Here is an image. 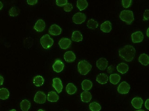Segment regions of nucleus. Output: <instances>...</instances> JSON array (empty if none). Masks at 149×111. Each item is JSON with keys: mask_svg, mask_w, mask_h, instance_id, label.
I'll return each instance as SVG.
<instances>
[{"mask_svg": "<svg viewBox=\"0 0 149 111\" xmlns=\"http://www.w3.org/2000/svg\"><path fill=\"white\" fill-rule=\"evenodd\" d=\"M27 3L29 5H34L37 3V0H27Z\"/></svg>", "mask_w": 149, "mask_h": 111, "instance_id": "obj_38", "label": "nucleus"}, {"mask_svg": "<svg viewBox=\"0 0 149 111\" xmlns=\"http://www.w3.org/2000/svg\"><path fill=\"white\" fill-rule=\"evenodd\" d=\"M149 18V10H146L143 15V20L148 21Z\"/></svg>", "mask_w": 149, "mask_h": 111, "instance_id": "obj_37", "label": "nucleus"}, {"mask_svg": "<svg viewBox=\"0 0 149 111\" xmlns=\"http://www.w3.org/2000/svg\"><path fill=\"white\" fill-rule=\"evenodd\" d=\"M67 3V0H56V4L59 7H64Z\"/></svg>", "mask_w": 149, "mask_h": 111, "instance_id": "obj_35", "label": "nucleus"}, {"mask_svg": "<svg viewBox=\"0 0 149 111\" xmlns=\"http://www.w3.org/2000/svg\"><path fill=\"white\" fill-rule=\"evenodd\" d=\"M149 99H148L146 100V103H145V107H146V109L149 110Z\"/></svg>", "mask_w": 149, "mask_h": 111, "instance_id": "obj_40", "label": "nucleus"}, {"mask_svg": "<svg viewBox=\"0 0 149 111\" xmlns=\"http://www.w3.org/2000/svg\"><path fill=\"white\" fill-rule=\"evenodd\" d=\"M64 58L67 62H72L75 60L76 56L72 51H67L64 54Z\"/></svg>", "mask_w": 149, "mask_h": 111, "instance_id": "obj_17", "label": "nucleus"}, {"mask_svg": "<svg viewBox=\"0 0 149 111\" xmlns=\"http://www.w3.org/2000/svg\"><path fill=\"white\" fill-rule=\"evenodd\" d=\"M92 67V65L87 61L82 60L78 63V71L81 75H86L91 71Z\"/></svg>", "mask_w": 149, "mask_h": 111, "instance_id": "obj_2", "label": "nucleus"}, {"mask_svg": "<svg viewBox=\"0 0 149 111\" xmlns=\"http://www.w3.org/2000/svg\"><path fill=\"white\" fill-rule=\"evenodd\" d=\"M132 1L131 0H123L122 1V4L123 8H130L132 3Z\"/></svg>", "mask_w": 149, "mask_h": 111, "instance_id": "obj_34", "label": "nucleus"}, {"mask_svg": "<svg viewBox=\"0 0 149 111\" xmlns=\"http://www.w3.org/2000/svg\"><path fill=\"white\" fill-rule=\"evenodd\" d=\"M20 13V10L19 8L16 7H12L9 11V15L11 16H17Z\"/></svg>", "mask_w": 149, "mask_h": 111, "instance_id": "obj_32", "label": "nucleus"}, {"mask_svg": "<svg viewBox=\"0 0 149 111\" xmlns=\"http://www.w3.org/2000/svg\"><path fill=\"white\" fill-rule=\"evenodd\" d=\"M72 42L70 39L67 38H63L60 40L59 45L61 49L66 50L70 47Z\"/></svg>", "mask_w": 149, "mask_h": 111, "instance_id": "obj_11", "label": "nucleus"}, {"mask_svg": "<svg viewBox=\"0 0 149 111\" xmlns=\"http://www.w3.org/2000/svg\"><path fill=\"white\" fill-rule=\"evenodd\" d=\"M45 23L44 21L40 19L37 21L34 27V29L38 32H42L44 30Z\"/></svg>", "mask_w": 149, "mask_h": 111, "instance_id": "obj_15", "label": "nucleus"}, {"mask_svg": "<svg viewBox=\"0 0 149 111\" xmlns=\"http://www.w3.org/2000/svg\"><path fill=\"white\" fill-rule=\"evenodd\" d=\"M121 77L118 74H112L109 77V80L112 84L116 85L120 82Z\"/></svg>", "mask_w": 149, "mask_h": 111, "instance_id": "obj_26", "label": "nucleus"}, {"mask_svg": "<svg viewBox=\"0 0 149 111\" xmlns=\"http://www.w3.org/2000/svg\"><path fill=\"white\" fill-rule=\"evenodd\" d=\"M72 40L75 42H81L83 40V36L80 32L74 31L73 32L72 36Z\"/></svg>", "mask_w": 149, "mask_h": 111, "instance_id": "obj_24", "label": "nucleus"}, {"mask_svg": "<svg viewBox=\"0 0 149 111\" xmlns=\"http://www.w3.org/2000/svg\"><path fill=\"white\" fill-rule=\"evenodd\" d=\"M38 111H45L44 110H42V109H40V110H38Z\"/></svg>", "mask_w": 149, "mask_h": 111, "instance_id": "obj_46", "label": "nucleus"}, {"mask_svg": "<svg viewBox=\"0 0 149 111\" xmlns=\"http://www.w3.org/2000/svg\"><path fill=\"white\" fill-rule=\"evenodd\" d=\"M44 82V79L42 76L38 75L36 76L33 79V83L36 87H40Z\"/></svg>", "mask_w": 149, "mask_h": 111, "instance_id": "obj_25", "label": "nucleus"}, {"mask_svg": "<svg viewBox=\"0 0 149 111\" xmlns=\"http://www.w3.org/2000/svg\"><path fill=\"white\" fill-rule=\"evenodd\" d=\"M73 6L70 3H67L64 7V10L66 12H70L72 10Z\"/></svg>", "mask_w": 149, "mask_h": 111, "instance_id": "obj_36", "label": "nucleus"}, {"mask_svg": "<svg viewBox=\"0 0 149 111\" xmlns=\"http://www.w3.org/2000/svg\"><path fill=\"white\" fill-rule=\"evenodd\" d=\"M108 66V61L105 58H102L97 60L96 66L100 70H104Z\"/></svg>", "mask_w": 149, "mask_h": 111, "instance_id": "obj_10", "label": "nucleus"}, {"mask_svg": "<svg viewBox=\"0 0 149 111\" xmlns=\"http://www.w3.org/2000/svg\"><path fill=\"white\" fill-rule=\"evenodd\" d=\"M112 26L110 21H107L101 24V30L103 32L109 33L111 31Z\"/></svg>", "mask_w": 149, "mask_h": 111, "instance_id": "obj_16", "label": "nucleus"}, {"mask_svg": "<svg viewBox=\"0 0 149 111\" xmlns=\"http://www.w3.org/2000/svg\"><path fill=\"white\" fill-rule=\"evenodd\" d=\"M88 5L87 1L86 0H78L77 1V7L80 11L86 9Z\"/></svg>", "mask_w": 149, "mask_h": 111, "instance_id": "obj_30", "label": "nucleus"}, {"mask_svg": "<svg viewBox=\"0 0 149 111\" xmlns=\"http://www.w3.org/2000/svg\"><path fill=\"white\" fill-rule=\"evenodd\" d=\"M53 40L51 38L49 35H45L40 38V43L44 49H47L50 48L53 45Z\"/></svg>", "mask_w": 149, "mask_h": 111, "instance_id": "obj_4", "label": "nucleus"}, {"mask_svg": "<svg viewBox=\"0 0 149 111\" xmlns=\"http://www.w3.org/2000/svg\"><path fill=\"white\" fill-rule=\"evenodd\" d=\"M52 86L55 89L57 93H60L62 92L63 88V85L62 81L59 78H55L53 79Z\"/></svg>", "mask_w": 149, "mask_h": 111, "instance_id": "obj_9", "label": "nucleus"}, {"mask_svg": "<svg viewBox=\"0 0 149 111\" xmlns=\"http://www.w3.org/2000/svg\"><path fill=\"white\" fill-rule=\"evenodd\" d=\"M92 95L88 91H84L81 94V99L84 103H89L92 99Z\"/></svg>", "mask_w": 149, "mask_h": 111, "instance_id": "obj_18", "label": "nucleus"}, {"mask_svg": "<svg viewBox=\"0 0 149 111\" xmlns=\"http://www.w3.org/2000/svg\"><path fill=\"white\" fill-rule=\"evenodd\" d=\"M131 104L133 107L136 109H141L143 104V100L141 97H135L132 99Z\"/></svg>", "mask_w": 149, "mask_h": 111, "instance_id": "obj_14", "label": "nucleus"}, {"mask_svg": "<svg viewBox=\"0 0 149 111\" xmlns=\"http://www.w3.org/2000/svg\"><path fill=\"white\" fill-rule=\"evenodd\" d=\"M31 107L30 101L27 99L22 101L20 103L21 109L23 111H28Z\"/></svg>", "mask_w": 149, "mask_h": 111, "instance_id": "obj_27", "label": "nucleus"}, {"mask_svg": "<svg viewBox=\"0 0 149 111\" xmlns=\"http://www.w3.org/2000/svg\"><path fill=\"white\" fill-rule=\"evenodd\" d=\"M64 67V64L62 62V61L59 59H57L55 61L52 66L53 70L56 73H60L63 71Z\"/></svg>", "mask_w": 149, "mask_h": 111, "instance_id": "obj_13", "label": "nucleus"}, {"mask_svg": "<svg viewBox=\"0 0 149 111\" xmlns=\"http://www.w3.org/2000/svg\"><path fill=\"white\" fill-rule=\"evenodd\" d=\"M144 111V110H142V109H140V110H137V111Z\"/></svg>", "mask_w": 149, "mask_h": 111, "instance_id": "obj_44", "label": "nucleus"}, {"mask_svg": "<svg viewBox=\"0 0 149 111\" xmlns=\"http://www.w3.org/2000/svg\"><path fill=\"white\" fill-rule=\"evenodd\" d=\"M132 41L134 43L141 42L144 39V35L141 31L136 32L131 35Z\"/></svg>", "mask_w": 149, "mask_h": 111, "instance_id": "obj_8", "label": "nucleus"}, {"mask_svg": "<svg viewBox=\"0 0 149 111\" xmlns=\"http://www.w3.org/2000/svg\"><path fill=\"white\" fill-rule=\"evenodd\" d=\"M96 81L101 84H105L108 81V77L105 73L100 74L96 77Z\"/></svg>", "mask_w": 149, "mask_h": 111, "instance_id": "obj_19", "label": "nucleus"}, {"mask_svg": "<svg viewBox=\"0 0 149 111\" xmlns=\"http://www.w3.org/2000/svg\"><path fill=\"white\" fill-rule=\"evenodd\" d=\"M139 62L142 65L147 66L149 64V57L148 55L146 53H142L139 56Z\"/></svg>", "mask_w": 149, "mask_h": 111, "instance_id": "obj_21", "label": "nucleus"}, {"mask_svg": "<svg viewBox=\"0 0 149 111\" xmlns=\"http://www.w3.org/2000/svg\"><path fill=\"white\" fill-rule=\"evenodd\" d=\"M113 70H114V66L112 65L108 67V69H107V72L109 73H111L113 72Z\"/></svg>", "mask_w": 149, "mask_h": 111, "instance_id": "obj_39", "label": "nucleus"}, {"mask_svg": "<svg viewBox=\"0 0 149 111\" xmlns=\"http://www.w3.org/2000/svg\"><path fill=\"white\" fill-rule=\"evenodd\" d=\"M47 100V96L45 93L41 91H38L36 92L34 97V101L38 104H44Z\"/></svg>", "mask_w": 149, "mask_h": 111, "instance_id": "obj_5", "label": "nucleus"}, {"mask_svg": "<svg viewBox=\"0 0 149 111\" xmlns=\"http://www.w3.org/2000/svg\"><path fill=\"white\" fill-rule=\"evenodd\" d=\"M4 82V78L2 76H0V86L2 85Z\"/></svg>", "mask_w": 149, "mask_h": 111, "instance_id": "obj_41", "label": "nucleus"}, {"mask_svg": "<svg viewBox=\"0 0 149 111\" xmlns=\"http://www.w3.org/2000/svg\"><path fill=\"white\" fill-rule=\"evenodd\" d=\"M93 83L92 82L89 80H84L82 82V89L84 91H88L91 90L92 88Z\"/></svg>", "mask_w": 149, "mask_h": 111, "instance_id": "obj_23", "label": "nucleus"}, {"mask_svg": "<svg viewBox=\"0 0 149 111\" xmlns=\"http://www.w3.org/2000/svg\"><path fill=\"white\" fill-rule=\"evenodd\" d=\"M10 93L8 90L5 88L0 89V99L1 100H6L8 98Z\"/></svg>", "mask_w": 149, "mask_h": 111, "instance_id": "obj_28", "label": "nucleus"}, {"mask_svg": "<svg viewBox=\"0 0 149 111\" xmlns=\"http://www.w3.org/2000/svg\"><path fill=\"white\" fill-rule=\"evenodd\" d=\"M62 30L61 28L57 25H52L49 30V33L52 36H58L61 34Z\"/></svg>", "mask_w": 149, "mask_h": 111, "instance_id": "obj_12", "label": "nucleus"}, {"mask_svg": "<svg viewBox=\"0 0 149 111\" xmlns=\"http://www.w3.org/2000/svg\"><path fill=\"white\" fill-rule=\"evenodd\" d=\"M59 97L56 92L51 91L49 92L47 96V100L50 102H56L58 100Z\"/></svg>", "mask_w": 149, "mask_h": 111, "instance_id": "obj_22", "label": "nucleus"}, {"mask_svg": "<svg viewBox=\"0 0 149 111\" xmlns=\"http://www.w3.org/2000/svg\"><path fill=\"white\" fill-rule=\"evenodd\" d=\"M146 35L148 36V38L149 37V28L147 29V32H146Z\"/></svg>", "mask_w": 149, "mask_h": 111, "instance_id": "obj_43", "label": "nucleus"}, {"mask_svg": "<svg viewBox=\"0 0 149 111\" xmlns=\"http://www.w3.org/2000/svg\"><path fill=\"white\" fill-rule=\"evenodd\" d=\"M136 50L133 46L126 45L119 50V55L120 58L123 60L130 62L133 61L135 57Z\"/></svg>", "mask_w": 149, "mask_h": 111, "instance_id": "obj_1", "label": "nucleus"}, {"mask_svg": "<svg viewBox=\"0 0 149 111\" xmlns=\"http://www.w3.org/2000/svg\"><path fill=\"white\" fill-rule=\"evenodd\" d=\"M87 26L89 29L95 30L98 27V23L93 19H91L88 21Z\"/></svg>", "mask_w": 149, "mask_h": 111, "instance_id": "obj_31", "label": "nucleus"}, {"mask_svg": "<svg viewBox=\"0 0 149 111\" xmlns=\"http://www.w3.org/2000/svg\"><path fill=\"white\" fill-rule=\"evenodd\" d=\"M117 69L119 73L123 74L127 73V71H129V66L127 64L122 62L118 65Z\"/></svg>", "mask_w": 149, "mask_h": 111, "instance_id": "obj_20", "label": "nucleus"}, {"mask_svg": "<svg viewBox=\"0 0 149 111\" xmlns=\"http://www.w3.org/2000/svg\"><path fill=\"white\" fill-rule=\"evenodd\" d=\"M66 90L68 94L72 95L76 93L77 89L73 83H69L66 86Z\"/></svg>", "mask_w": 149, "mask_h": 111, "instance_id": "obj_29", "label": "nucleus"}, {"mask_svg": "<svg viewBox=\"0 0 149 111\" xmlns=\"http://www.w3.org/2000/svg\"><path fill=\"white\" fill-rule=\"evenodd\" d=\"M17 111L16 110H15V109H12V110H11V111Z\"/></svg>", "mask_w": 149, "mask_h": 111, "instance_id": "obj_45", "label": "nucleus"}, {"mask_svg": "<svg viewBox=\"0 0 149 111\" xmlns=\"http://www.w3.org/2000/svg\"><path fill=\"white\" fill-rule=\"evenodd\" d=\"M89 108L91 111H100L101 110L102 107L98 103L93 102L90 104L89 105Z\"/></svg>", "mask_w": 149, "mask_h": 111, "instance_id": "obj_33", "label": "nucleus"}, {"mask_svg": "<svg viewBox=\"0 0 149 111\" xmlns=\"http://www.w3.org/2000/svg\"><path fill=\"white\" fill-rule=\"evenodd\" d=\"M86 16L84 13L78 12L72 17V21L76 24H81L86 21Z\"/></svg>", "mask_w": 149, "mask_h": 111, "instance_id": "obj_7", "label": "nucleus"}, {"mask_svg": "<svg viewBox=\"0 0 149 111\" xmlns=\"http://www.w3.org/2000/svg\"><path fill=\"white\" fill-rule=\"evenodd\" d=\"M120 19L125 22L127 24L130 25L134 21V16L133 12L130 10H123L119 15Z\"/></svg>", "mask_w": 149, "mask_h": 111, "instance_id": "obj_3", "label": "nucleus"}, {"mask_svg": "<svg viewBox=\"0 0 149 111\" xmlns=\"http://www.w3.org/2000/svg\"><path fill=\"white\" fill-rule=\"evenodd\" d=\"M3 8V4L1 1H0V10H1V9Z\"/></svg>", "mask_w": 149, "mask_h": 111, "instance_id": "obj_42", "label": "nucleus"}, {"mask_svg": "<svg viewBox=\"0 0 149 111\" xmlns=\"http://www.w3.org/2000/svg\"><path fill=\"white\" fill-rule=\"evenodd\" d=\"M130 88V85L126 82H121L118 86V92L120 94H126L129 93Z\"/></svg>", "mask_w": 149, "mask_h": 111, "instance_id": "obj_6", "label": "nucleus"}]
</instances>
